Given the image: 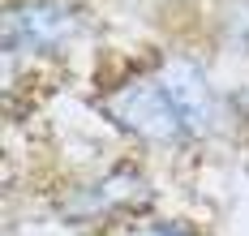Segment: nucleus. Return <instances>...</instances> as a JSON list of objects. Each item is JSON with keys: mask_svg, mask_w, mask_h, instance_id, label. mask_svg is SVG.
<instances>
[{"mask_svg": "<svg viewBox=\"0 0 249 236\" xmlns=\"http://www.w3.org/2000/svg\"><path fill=\"white\" fill-rule=\"evenodd\" d=\"M107 112L121 120L124 129H133L138 137H146V142H176L185 129V120H180V112L172 107L168 99V90L155 82H133V86H124L121 95H112L107 99Z\"/></svg>", "mask_w": 249, "mask_h": 236, "instance_id": "obj_1", "label": "nucleus"}, {"mask_svg": "<svg viewBox=\"0 0 249 236\" xmlns=\"http://www.w3.org/2000/svg\"><path fill=\"white\" fill-rule=\"evenodd\" d=\"M69 34H73V13L52 0L18 4L4 17V48L9 52H43V48L65 43Z\"/></svg>", "mask_w": 249, "mask_h": 236, "instance_id": "obj_2", "label": "nucleus"}, {"mask_svg": "<svg viewBox=\"0 0 249 236\" xmlns=\"http://www.w3.org/2000/svg\"><path fill=\"white\" fill-rule=\"evenodd\" d=\"M159 86L168 90L172 107L180 112L185 129L189 133H202L215 125V99H211V86H206V73H202L194 60H168Z\"/></svg>", "mask_w": 249, "mask_h": 236, "instance_id": "obj_3", "label": "nucleus"}]
</instances>
